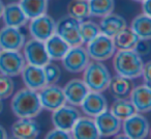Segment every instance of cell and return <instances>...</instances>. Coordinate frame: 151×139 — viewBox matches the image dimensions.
Masks as SVG:
<instances>
[{
	"label": "cell",
	"mask_w": 151,
	"mask_h": 139,
	"mask_svg": "<svg viewBox=\"0 0 151 139\" xmlns=\"http://www.w3.org/2000/svg\"><path fill=\"white\" fill-rule=\"evenodd\" d=\"M12 110L18 118H33L42 110L37 91L22 88L12 100Z\"/></svg>",
	"instance_id": "1"
},
{
	"label": "cell",
	"mask_w": 151,
	"mask_h": 139,
	"mask_svg": "<svg viewBox=\"0 0 151 139\" xmlns=\"http://www.w3.org/2000/svg\"><path fill=\"white\" fill-rule=\"evenodd\" d=\"M113 65L117 75L132 80L141 76L144 62L134 50H118L114 56Z\"/></svg>",
	"instance_id": "2"
},
{
	"label": "cell",
	"mask_w": 151,
	"mask_h": 139,
	"mask_svg": "<svg viewBox=\"0 0 151 139\" xmlns=\"http://www.w3.org/2000/svg\"><path fill=\"white\" fill-rule=\"evenodd\" d=\"M83 72V81L87 85L89 90L103 93L108 89L111 80V74L108 67L101 61H89Z\"/></svg>",
	"instance_id": "3"
},
{
	"label": "cell",
	"mask_w": 151,
	"mask_h": 139,
	"mask_svg": "<svg viewBox=\"0 0 151 139\" xmlns=\"http://www.w3.org/2000/svg\"><path fill=\"white\" fill-rule=\"evenodd\" d=\"M87 53L93 60L104 61L111 58L115 54V45L113 38L99 33L96 38L87 43Z\"/></svg>",
	"instance_id": "4"
},
{
	"label": "cell",
	"mask_w": 151,
	"mask_h": 139,
	"mask_svg": "<svg viewBox=\"0 0 151 139\" xmlns=\"http://www.w3.org/2000/svg\"><path fill=\"white\" fill-rule=\"evenodd\" d=\"M80 21L70 16H65L56 22L55 33L62 38L70 47L82 45L80 35Z\"/></svg>",
	"instance_id": "5"
},
{
	"label": "cell",
	"mask_w": 151,
	"mask_h": 139,
	"mask_svg": "<svg viewBox=\"0 0 151 139\" xmlns=\"http://www.w3.org/2000/svg\"><path fill=\"white\" fill-rule=\"evenodd\" d=\"M26 64L25 58L20 51H0V73L9 77L20 75Z\"/></svg>",
	"instance_id": "6"
},
{
	"label": "cell",
	"mask_w": 151,
	"mask_h": 139,
	"mask_svg": "<svg viewBox=\"0 0 151 139\" xmlns=\"http://www.w3.org/2000/svg\"><path fill=\"white\" fill-rule=\"evenodd\" d=\"M62 64L69 73H81L90 61L86 48L80 46L70 47L62 59Z\"/></svg>",
	"instance_id": "7"
},
{
	"label": "cell",
	"mask_w": 151,
	"mask_h": 139,
	"mask_svg": "<svg viewBox=\"0 0 151 139\" xmlns=\"http://www.w3.org/2000/svg\"><path fill=\"white\" fill-rule=\"evenodd\" d=\"M121 128L129 139H144L149 134V122L141 113H136L122 120Z\"/></svg>",
	"instance_id": "8"
},
{
	"label": "cell",
	"mask_w": 151,
	"mask_h": 139,
	"mask_svg": "<svg viewBox=\"0 0 151 139\" xmlns=\"http://www.w3.org/2000/svg\"><path fill=\"white\" fill-rule=\"evenodd\" d=\"M38 91H40L37 93L38 98H40L42 109L54 111L66 103L63 88L57 86L56 84L46 85Z\"/></svg>",
	"instance_id": "9"
},
{
	"label": "cell",
	"mask_w": 151,
	"mask_h": 139,
	"mask_svg": "<svg viewBox=\"0 0 151 139\" xmlns=\"http://www.w3.org/2000/svg\"><path fill=\"white\" fill-rule=\"evenodd\" d=\"M24 49V58L25 61L29 64L44 67L46 63L51 60L47 53L45 43L42 41L31 38L25 43L23 47Z\"/></svg>",
	"instance_id": "10"
},
{
	"label": "cell",
	"mask_w": 151,
	"mask_h": 139,
	"mask_svg": "<svg viewBox=\"0 0 151 139\" xmlns=\"http://www.w3.org/2000/svg\"><path fill=\"white\" fill-rule=\"evenodd\" d=\"M55 27L56 22L54 19L47 14H44L31 19L29 24V32L32 38L45 42L55 33Z\"/></svg>",
	"instance_id": "11"
},
{
	"label": "cell",
	"mask_w": 151,
	"mask_h": 139,
	"mask_svg": "<svg viewBox=\"0 0 151 139\" xmlns=\"http://www.w3.org/2000/svg\"><path fill=\"white\" fill-rule=\"evenodd\" d=\"M81 116L80 112L73 105H62L52 113V122L55 128L70 132L75 122Z\"/></svg>",
	"instance_id": "12"
},
{
	"label": "cell",
	"mask_w": 151,
	"mask_h": 139,
	"mask_svg": "<svg viewBox=\"0 0 151 139\" xmlns=\"http://www.w3.org/2000/svg\"><path fill=\"white\" fill-rule=\"evenodd\" d=\"M26 43V38L18 27L4 26L0 29V49L20 51Z\"/></svg>",
	"instance_id": "13"
},
{
	"label": "cell",
	"mask_w": 151,
	"mask_h": 139,
	"mask_svg": "<svg viewBox=\"0 0 151 139\" xmlns=\"http://www.w3.org/2000/svg\"><path fill=\"white\" fill-rule=\"evenodd\" d=\"M93 118L101 137L114 136L121 130L122 122L115 115H113L108 109Z\"/></svg>",
	"instance_id": "14"
},
{
	"label": "cell",
	"mask_w": 151,
	"mask_h": 139,
	"mask_svg": "<svg viewBox=\"0 0 151 139\" xmlns=\"http://www.w3.org/2000/svg\"><path fill=\"white\" fill-rule=\"evenodd\" d=\"M73 138L76 139H99L101 135L95 125L94 118L90 116H80L70 130Z\"/></svg>",
	"instance_id": "15"
},
{
	"label": "cell",
	"mask_w": 151,
	"mask_h": 139,
	"mask_svg": "<svg viewBox=\"0 0 151 139\" xmlns=\"http://www.w3.org/2000/svg\"><path fill=\"white\" fill-rule=\"evenodd\" d=\"M21 75L24 84L29 89L38 91L40 89H42V87H45L47 85L46 77H45L42 67L27 63L24 67Z\"/></svg>",
	"instance_id": "16"
},
{
	"label": "cell",
	"mask_w": 151,
	"mask_h": 139,
	"mask_svg": "<svg viewBox=\"0 0 151 139\" xmlns=\"http://www.w3.org/2000/svg\"><path fill=\"white\" fill-rule=\"evenodd\" d=\"M81 108L87 116L95 117L99 113L108 109V102L106 97L99 91H89L83 102Z\"/></svg>",
	"instance_id": "17"
},
{
	"label": "cell",
	"mask_w": 151,
	"mask_h": 139,
	"mask_svg": "<svg viewBox=\"0 0 151 139\" xmlns=\"http://www.w3.org/2000/svg\"><path fill=\"white\" fill-rule=\"evenodd\" d=\"M89 91L85 82L80 79H73L63 87L65 100L73 106H80Z\"/></svg>",
	"instance_id": "18"
},
{
	"label": "cell",
	"mask_w": 151,
	"mask_h": 139,
	"mask_svg": "<svg viewBox=\"0 0 151 139\" xmlns=\"http://www.w3.org/2000/svg\"><path fill=\"white\" fill-rule=\"evenodd\" d=\"M40 132V126L33 118H19L12 126V134L18 139L36 138Z\"/></svg>",
	"instance_id": "19"
},
{
	"label": "cell",
	"mask_w": 151,
	"mask_h": 139,
	"mask_svg": "<svg viewBox=\"0 0 151 139\" xmlns=\"http://www.w3.org/2000/svg\"><path fill=\"white\" fill-rule=\"evenodd\" d=\"M130 102L139 113H146L151 109V88L149 85L143 84L137 86L130 91Z\"/></svg>",
	"instance_id": "20"
},
{
	"label": "cell",
	"mask_w": 151,
	"mask_h": 139,
	"mask_svg": "<svg viewBox=\"0 0 151 139\" xmlns=\"http://www.w3.org/2000/svg\"><path fill=\"white\" fill-rule=\"evenodd\" d=\"M1 18L4 25L9 27L20 28L25 25L28 21V18L26 17L25 13L19 3H9L7 5H4Z\"/></svg>",
	"instance_id": "21"
},
{
	"label": "cell",
	"mask_w": 151,
	"mask_h": 139,
	"mask_svg": "<svg viewBox=\"0 0 151 139\" xmlns=\"http://www.w3.org/2000/svg\"><path fill=\"white\" fill-rule=\"evenodd\" d=\"M99 26L101 33L110 38H114L118 32L126 27V21L121 16L111 13L101 18Z\"/></svg>",
	"instance_id": "22"
},
{
	"label": "cell",
	"mask_w": 151,
	"mask_h": 139,
	"mask_svg": "<svg viewBox=\"0 0 151 139\" xmlns=\"http://www.w3.org/2000/svg\"><path fill=\"white\" fill-rule=\"evenodd\" d=\"M44 43L47 53H48L51 60H61L67 53L68 49L70 48V46L56 33L50 36Z\"/></svg>",
	"instance_id": "23"
},
{
	"label": "cell",
	"mask_w": 151,
	"mask_h": 139,
	"mask_svg": "<svg viewBox=\"0 0 151 139\" xmlns=\"http://www.w3.org/2000/svg\"><path fill=\"white\" fill-rule=\"evenodd\" d=\"M108 88H110L111 93L116 99H124L129 97L130 91L134 87H132V79L116 75L114 77H111Z\"/></svg>",
	"instance_id": "24"
},
{
	"label": "cell",
	"mask_w": 151,
	"mask_h": 139,
	"mask_svg": "<svg viewBox=\"0 0 151 139\" xmlns=\"http://www.w3.org/2000/svg\"><path fill=\"white\" fill-rule=\"evenodd\" d=\"M113 38L115 48L118 50H132L136 46L139 38L130 28H123Z\"/></svg>",
	"instance_id": "25"
},
{
	"label": "cell",
	"mask_w": 151,
	"mask_h": 139,
	"mask_svg": "<svg viewBox=\"0 0 151 139\" xmlns=\"http://www.w3.org/2000/svg\"><path fill=\"white\" fill-rule=\"evenodd\" d=\"M130 29L141 40L151 38V17L145 14L138 15L132 22Z\"/></svg>",
	"instance_id": "26"
},
{
	"label": "cell",
	"mask_w": 151,
	"mask_h": 139,
	"mask_svg": "<svg viewBox=\"0 0 151 139\" xmlns=\"http://www.w3.org/2000/svg\"><path fill=\"white\" fill-rule=\"evenodd\" d=\"M19 4L26 17L28 19H33L47 13L48 0H20Z\"/></svg>",
	"instance_id": "27"
},
{
	"label": "cell",
	"mask_w": 151,
	"mask_h": 139,
	"mask_svg": "<svg viewBox=\"0 0 151 139\" xmlns=\"http://www.w3.org/2000/svg\"><path fill=\"white\" fill-rule=\"evenodd\" d=\"M110 111L113 115H115L116 117L119 118L122 122V120L128 118L129 116L134 115L137 112V110L130 102V100L124 98V99H116V101L112 104Z\"/></svg>",
	"instance_id": "28"
},
{
	"label": "cell",
	"mask_w": 151,
	"mask_h": 139,
	"mask_svg": "<svg viewBox=\"0 0 151 139\" xmlns=\"http://www.w3.org/2000/svg\"><path fill=\"white\" fill-rule=\"evenodd\" d=\"M68 16L78 21H83L90 16L88 0H71L67 5Z\"/></svg>",
	"instance_id": "29"
},
{
	"label": "cell",
	"mask_w": 151,
	"mask_h": 139,
	"mask_svg": "<svg viewBox=\"0 0 151 139\" xmlns=\"http://www.w3.org/2000/svg\"><path fill=\"white\" fill-rule=\"evenodd\" d=\"M90 16L103 18L114 9V0H88Z\"/></svg>",
	"instance_id": "30"
},
{
	"label": "cell",
	"mask_w": 151,
	"mask_h": 139,
	"mask_svg": "<svg viewBox=\"0 0 151 139\" xmlns=\"http://www.w3.org/2000/svg\"><path fill=\"white\" fill-rule=\"evenodd\" d=\"M79 28H80V35L81 40H82V44H87L101 33L99 24L92 21H84L83 20V21L80 22V27Z\"/></svg>",
	"instance_id": "31"
},
{
	"label": "cell",
	"mask_w": 151,
	"mask_h": 139,
	"mask_svg": "<svg viewBox=\"0 0 151 139\" xmlns=\"http://www.w3.org/2000/svg\"><path fill=\"white\" fill-rule=\"evenodd\" d=\"M45 73V77H46V82L47 85L51 84H56L61 77V70L59 67V65H57L56 63L49 61L48 63L42 67Z\"/></svg>",
	"instance_id": "32"
},
{
	"label": "cell",
	"mask_w": 151,
	"mask_h": 139,
	"mask_svg": "<svg viewBox=\"0 0 151 139\" xmlns=\"http://www.w3.org/2000/svg\"><path fill=\"white\" fill-rule=\"evenodd\" d=\"M15 83L12 77L6 76L0 73V100L9 98L14 93Z\"/></svg>",
	"instance_id": "33"
},
{
	"label": "cell",
	"mask_w": 151,
	"mask_h": 139,
	"mask_svg": "<svg viewBox=\"0 0 151 139\" xmlns=\"http://www.w3.org/2000/svg\"><path fill=\"white\" fill-rule=\"evenodd\" d=\"M149 41L150 40H141V38H139V41L137 42L136 46L134 47L132 50H134L139 56H141V57L146 56L151 51V45Z\"/></svg>",
	"instance_id": "34"
},
{
	"label": "cell",
	"mask_w": 151,
	"mask_h": 139,
	"mask_svg": "<svg viewBox=\"0 0 151 139\" xmlns=\"http://www.w3.org/2000/svg\"><path fill=\"white\" fill-rule=\"evenodd\" d=\"M70 138H73L70 132L61 130V129L58 128H55L54 130H51L46 136V139H70Z\"/></svg>",
	"instance_id": "35"
},
{
	"label": "cell",
	"mask_w": 151,
	"mask_h": 139,
	"mask_svg": "<svg viewBox=\"0 0 151 139\" xmlns=\"http://www.w3.org/2000/svg\"><path fill=\"white\" fill-rule=\"evenodd\" d=\"M150 69H151V62L144 63L142 70V74L141 76H143V80H144L145 84L150 86V81H151V75H150Z\"/></svg>",
	"instance_id": "36"
},
{
	"label": "cell",
	"mask_w": 151,
	"mask_h": 139,
	"mask_svg": "<svg viewBox=\"0 0 151 139\" xmlns=\"http://www.w3.org/2000/svg\"><path fill=\"white\" fill-rule=\"evenodd\" d=\"M142 14H145L147 16L151 15V9H150V0H143L142 2Z\"/></svg>",
	"instance_id": "37"
},
{
	"label": "cell",
	"mask_w": 151,
	"mask_h": 139,
	"mask_svg": "<svg viewBox=\"0 0 151 139\" xmlns=\"http://www.w3.org/2000/svg\"><path fill=\"white\" fill-rule=\"evenodd\" d=\"M7 138V133L5 129L2 126H0V139H6Z\"/></svg>",
	"instance_id": "38"
},
{
	"label": "cell",
	"mask_w": 151,
	"mask_h": 139,
	"mask_svg": "<svg viewBox=\"0 0 151 139\" xmlns=\"http://www.w3.org/2000/svg\"><path fill=\"white\" fill-rule=\"evenodd\" d=\"M3 9H4V4H3L2 0H0V18H1V16H2Z\"/></svg>",
	"instance_id": "39"
},
{
	"label": "cell",
	"mask_w": 151,
	"mask_h": 139,
	"mask_svg": "<svg viewBox=\"0 0 151 139\" xmlns=\"http://www.w3.org/2000/svg\"><path fill=\"white\" fill-rule=\"evenodd\" d=\"M3 110V103H2V100H0V113L2 112Z\"/></svg>",
	"instance_id": "40"
},
{
	"label": "cell",
	"mask_w": 151,
	"mask_h": 139,
	"mask_svg": "<svg viewBox=\"0 0 151 139\" xmlns=\"http://www.w3.org/2000/svg\"><path fill=\"white\" fill-rule=\"evenodd\" d=\"M132 1H137V2H142L143 0H132Z\"/></svg>",
	"instance_id": "41"
},
{
	"label": "cell",
	"mask_w": 151,
	"mask_h": 139,
	"mask_svg": "<svg viewBox=\"0 0 151 139\" xmlns=\"http://www.w3.org/2000/svg\"><path fill=\"white\" fill-rule=\"evenodd\" d=\"M0 51H1V49H0Z\"/></svg>",
	"instance_id": "42"
}]
</instances>
